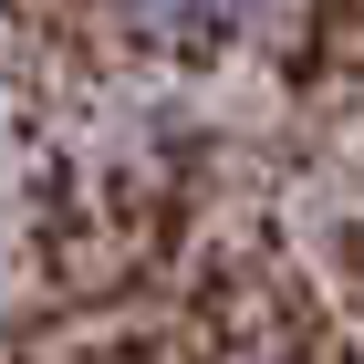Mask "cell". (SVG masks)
<instances>
[{
    "label": "cell",
    "instance_id": "cell-1",
    "mask_svg": "<svg viewBox=\"0 0 364 364\" xmlns=\"http://www.w3.org/2000/svg\"><path fill=\"white\" fill-rule=\"evenodd\" d=\"M260 0H136V21L156 31V42H188V53H208V42H229V31L250 21Z\"/></svg>",
    "mask_w": 364,
    "mask_h": 364
}]
</instances>
